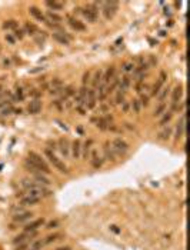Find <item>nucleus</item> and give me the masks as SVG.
Listing matches in <instances>:
<instances>
[{
    "instance_id": "obj_1",
    "label": "nucleus",
    "mask_w": 190,
    "mask_h": 250,
    "mask_svg": "<svg viewBox=\"0 0 190 250\" xmlns=\"http://www.w3.org/2000/svg\"><path fill=\"white\" fill-rule=\"evenodd\" d=\"M44 155H46V157L49 159V160H50V163L55 166V167L59 170V172H62V173H69V170H67L66 165H65V163H63V161H62L60 159H59V157H57V156H56L51 150L46 149V150H44Z\"/></svg>"
},
{
    "instance_id": "obj_2",
    "label": "nucleus",
    "mask_w": 190,
    "mask_h": 250,
    "mask_svg": "<svg viewBox=\"0 0 190 250\" xmlns=\"http://www.w3.org/2000/svg\"><path fill=\"white\" fill-rule=\"evenodd\" d=\"M29 160L32 161L33 165H36L39 169L42 170L43 173H46V175H47V173L50 172V169H49V166H47L46 160H44L40 155H37L36 151H30V153H29Z\"/></svg>"
},
{
    "instance_id": "obj_3",
    "label": "nucleus",
    "mask_w": 190,
    "mask_h": 250,
    "mask_svg": "<svg viewBox=\"0 0 190 250\" xmlns=\"http://www.w3.org/2000/svg\"><path fill=\"white\" fill-rule=\"evenodd\" d=\"M83 14H84V17H86L89 22L94 23V22L97 20V16H99V9H97V6H96V3L89 5L87 7L83 10Z\"/></svg>"
},
{
    "instance_id": "obj_4",
    "label": "nucleus",
    "mask_w": 190,
    "mask_h": 250,
    "mask_svg": "<svg viewBox=\"0 0 190 250\" xmlns=\"http://www.w3.org/2000/svg\"><path fill=\"white\" fill-rule=\"evenodd\" d=\"M117 7H119L117 2H106V3L103 5V14H104V17H106L107 20L111 19V17L116 14Z\"/></svg>"
},
{
    "instance_id": "obj_5",
    "label": "nucleus",
    "mask_w": 190,
    "mask_h": 250,
    "mask_svg": "<svg viewBox=\"0 0 190 250\" xmlns=\"http://www.w3.org/2000/svg\"><path fill=\"white\" fill-rule=\"evenodd\" d=\"M111 149L116 151V153L121 155V153H126V151H127V149H129V144H127V143H126L123 139L117 137V139H114V140H113V147H111Z\"/></svg>"
},
{
    "instance_id": "obj_6",
    "label": "nucleus",
    "mask_w": 190,
    "mask_h": 250,
    "mask_svg": "<svg viewBox=\"0 0 190 250\" xmlns=\"http://www.w3.org/2000/svg\"><path fill=\"white\" fill-rule=\"evenodd\" d=\"M59 149H60L62 155L65 156V157H69V151H70V143L69 140L66 139V137H62L60 140H59Z\"/></svg>"
},
{
    "instance_id": "obj_7",
    "label": "nucleus",
    "mask_w": 190,
    "mask_h": 250,
    "mask_svg": "<svg viewBox=\"0 0 190 250\" xmlns=\"http://www.w3.org/2000/svg\"><path fill=\"white\" fill-rule=\"evenodd\" d=\"M185 129H186V116L183 114L180 119V122L177 123V129H176V140L181 139L185 136Z\"/></svg>"
},
{
    "instance_id": "obj_8",
    "label": "nucleus",
    "mask_w": 190,
    "mask_h": 250,
    "mask_svg": "<svg viewBox=\"0 0 190 250\" xmlns=\"http://www.w3.org/2000/svg\"><path fill=\"white\" fill-rule=\"evenodd\" d=\"M114 77H116V67L110 66L106 70V73L103 75V83H104V85H109V83H110Z\"/></svg>"
},
{
    "instance_id": "obj_9",
    "label": "nucleus",
    "mask_w": 190,
    "mask_h": 250,
    "mask_svg": "<svg viewBox=\"0 0 190 250\" xmlns=\"http://www.w3.org/2000/svg\"><path fill=\"white\" fill-rule=\"evenodd\" d=\"M53 39H55L56 42L62 43V44H69L72 37H70L69 34H66V32H62V33H55L53 34Z\"/></svg>"
},
{
    "instance_id": "obj_10",
    "label": "nucleus",
    "mask_w": 190,
    "mask_h": 250,
    "mask_svg": "<svg viewBox=\"0 0 190 250\" xmlns=\"http://www.w3.org/2000/svg\"><path fill=\"white\" fill-rule=\"evenodd\" d=\"M40 202L39 197H34V196H30V194H26V196H22V204L23 206H34Z\"/></svg>"
},
{
    "instance_id": "obj_11",
    "label": "nucleus",
    "mask_w": 190,
    "mask_h": 250,
    "mask_svg": "<svg viewBox=\"0 0 190 250\" xmlns=\"http://www.w3.org/2000/svg\"><path fill=\"white\" fill-rule=\"evenodd\" d=\"M42 110V102L39 99H34L30 102V104H29V113H32V114H36L39 113Z\"/></svg>"
},
{
    "instance_id": "obj_12",
    "label": "nucleus",
    "mask_w": 190,
    "mask_h": 250,
    "mask_svg": "<svg viewBox=\"0 0 190 250\" xmlns=\"http://www.w3.org/2000/svg\"><path fill=\"white\" fill-rule=\"evenodd\" d=\"M86 99H87V89H86V86H83L82 89L79 90V95H77V106H82L83 107V104H86Z\"/></svg>"
},
{
    "instance_id": "obj_13",
    "label": "nucleus",
    "mask_w": 190,
    "mask_h": 250,
    "mask_svg": "<svg viewBox=\"0 0 190 250\" xmlns=\"http://www.w3.org/2000/svg\"><path fill=\"white\" fill-rule=\"evenodd\" d=\"M86 106H87V109H93L96 106V92H94V90H87Z\"/></svg>"
},
{
    "instance_id": "obj_14",
    "label": "nucleus",
    "mask_w": 190,
    "mask_h": 250,
    "mask_svg": "<svg viewBox=\"0 0 190 250\" xmlns=\"http://www.w3.org/2000/svg\"><path fill=\"white\" fill-rule=\"evenodd\" d=\"M43 224H44V219H37V220H34V222H32L30 224L24 227V231H36Z\"/></svg>"
},
{
    "instance_id": "obj_15",
    "label": "nucleus",
    "mask_w": 190,
    "mask_h": 250,
    "mask_svg": "<svg viewBox=\"0 0 190 250\" xmlns=\"http://www.w3.org/2000/svg\"><path fill=\"white\" fill-rule=\"evenodd\" d=\"M29 12H30V14H32V16H34L37 20H40V22H47L46 17H44V14L42 13V10L37 9L36 6H32V7L29 9Z\"/></svg>"
},
{
    "instance_id": "obj_16",
    "label": "nucleus",
    "mask_w": 190,
    "mask_h": 250,
    "mask_svg": "<svg viewBox=\"0 0 190 250\" xmlns=\"http://www.w3.org/2000/svg\"><path fill=\"white\" fill-rule=\"evenodd\" d=\"M181 96H183V87H181V86H176L174 90H173V93H172L173 103H179L181 99Z\"/></svg>"
},
{
    "instance_id": "obj_17",
    "label": "nucleus",
    "mask_w": 190,
    "mask_h": 250,
    "mask_svg": "<svg viewBox=\"0 0 190 250\" xmlns=\"http://www.w3.org/2000/svg\"><path fill=\"white\" fill-rule=\"evenodd\" d=\"M69 23H70V26H72L74 30H77V32H84V30H86V26H84L82 22H79L77 19H72V17H70Z\"/></svg>"
},
{
    "instance_id": "obj_18",
    "label": "nucleus",
    "mask_w": 190,
    "mask_h": 250,
    "mask_svg": "<svg viewBox=\"0 0 190 250\" xmlns=\"http://www.w3.org/2000/svg\"><path fill=\"white\" fill-rule=\"evenodd\" d=\"M32 216H33V214L30 212H23V213H20V214H14L13 220H14V222H17V223H20V222H24V220L32 219Z\"/></svg>"
},
{
    "instance_id": "obj_19",
    "label": "nucleus",
    "mask_w": 190,
    "mask_h": 250,
    "mask_svg": "<svg viewBox=\"0 0 190 250\" xmlns=\"http://www.w3.org/2000/svg\"><path fill=\"white\" fill-rule=\"evenodd\" d=\"M82 143L80 140H74L73 144H72V155H73L74 159H79L80 157V149H82Z\"/></svg>"
},
{
    "instance_id": "obj_20",
    "label": "nucleus",
    "mask_w": 190,
    "mask_h": 250,
    "mask_svg": "<svg viewBox=\"0 0 190 250\" xmlns=\"http://www.w3.org/2000/svg\"><path fill=\"white\" fill-rule=\"evenodd\" d=\"M24 167H26V169H27L29 172L34 173V175H36V173H43L42 170L39 169V167H37L36 165H33V163H32L30 160H29V159H26V160H24Z\"/></svg>"
},
{
    "instance_id": "obj_21",
    "label": "nucleus",
    "mask_w": 190,
    "mask_h": 250,
    "mask_svg": "<svg viewBox=\"0 0 190 250\" xmlns=\"http://www.w3.org/2000/svg\"><path fill=\"white\" fill-rule=\"evenodd\" d=\"M103 82V71L102 70H97L96 71V75H94V77H93V87H99L100 86V83Z\"/></svg>"
},
{
    "instance_id": "obj_22",
    "label": "nucleus",
    "mask_w": 190,
    "mask_h": 250,
    "mask_svg": "<svg viewBox=\"0 0 190 250\" xmlns=\"http://www.w3.org/2000/svg\"><path fill=\"white\" fill-rule=\"evenodd\" d=\"M34 182H37V183L42 184V186H47V184L50 183V180L47 179V177H44L42 173H36L34 175Z\"/></svg>"
},
{
    "instance_id": "obj_23",
    "label": "nucleus",
    "mask_w": 190,
    "mask_h": 250,
    "mask_svg": "<svg viewBox=\"0 0 190 250\" xmlns=\"http://www.w3.org/2000/svg\"><path fill=\"white\" fill-rule=\"evenodd\" d=\"M47 7H50L53 10H63L65 9V3H62V2H46Z\"/></svg>"
},
{
    "instance_id": "obj_24",
    "label": "nucleus",
    "mask_w": 190,
    "mask_h": 250,
    "mask_svg": "<svg viewBox=\"0 0 190 250\" xmlns=\"http://www.w3.org/2000/svg\"><path fill=\"white\" fill-rule=\"evenodd\" d=\"M47 19L50 20V22H53V24L62 23V20H63V19H62V16L53 13V12H47Z\"/></svg>"
},
{
    "instance_id": "obj_25",
    "label": "nucleus",
    "mask_w": 190,
    "mask_h": 250,
    "mask_svg": "<svg viewBox=\"0 0 190 250\" xmlns=\"http://www.w3.org/2000/svg\"><path fill=\"white\" fill-rule=\"evenodd\" d=\"M170 134H172V130H170V127L163 129L162 132L159 133L157 139H159V140H169V139H170Z\"/></svg>"
},
{
    "instance_id": "obj_26",
    "label": "nucleus",
    "mask_w": 190,
    "mask_h": 250,
    "mask_svg": "<svg viewBox=\"0 0 190 250\" xmlns=\"http://www.w3.org/2000/svg\"><path fill=\"white\" fill-rule=\"evenodd\" d=\"M24 32H26L27 34H32V36H33V34H36L39 30H37V27L34 26V24L26 23V24H24Z\"/></svg>"
},
{
    "instance_id": "obj_27",
    "label": "nucleus",
    "mask_w": 190,
    "mask_h": 250,
    "mask_svg": "<svg viewBox=\"0 0 190 250\" xmlns=\"http://www.w3.org/2000/svg\"><path fill=\"white\" fill-rule=\"evenodd\" d=\"M172 117H173L172 112H167L166 114H163V117L160 119V122H159V126H164L166 123H169L170 120H172Z\"/></svg>"
},
{
    "instance_id": "obj_28",
    "label": "nucleus",
    "mask_w": 190,
    "mask_h": 250,
    "mask_svg": "<svg viewBox=\"0 0 190 250\" xmlns=\"http://www.w3.org/2000/svg\"><path fill=\"white\" fill-rule=\"evenodd\" d=\"M104 153H106V157L109 160H114L116 157H114V150L113 149H109V143H106V146H104Z\"/></svg>"
},
{
    "instance_id": "obj_29",
    "label": "nucleus",
    "mask_w": 190,
    "mask_h": 250,
    "mask_svg": "<svg viewBox=\"0 0 190 250\" xmlns=\"http://www.w3.org/2000/svg\"><path fill=\"white\" fill-rule=\"evenodd\" d=\"M107 95H109V93H107L106 86H102V85L99 86V100H104Z\"/></svg>"
},
{
    "instance_id": "obj_30",
    "label": "nucleus",
    "mask_w": 190,
    "mask_h": 250,
    "mask_svg": "<svg viewBox=\"0 0 190 250\" xmlns=\"http://www.w3.org/2000/svg\"><path fill=\"white\" fill-rule=\"evenodd\" d=\"M59 237H62L60 233H53V234H50V236H47L46 240H43V241H44V245H49V243H51V241L59 240Z\"/></svg>"
},
{
    "instance_id": "obj_31",
    "label": "nucleus",
    "mask_w": 190,
    "mask_h": 250,
    "mask_svg": "<svg viewBox=\"0 0 190 250\" xmlns=\"http://www.w3.org/2000/svg\"><path fill=\"white\" fill-rule=\"evenodd\" d=\"M3 27L16 30V29H17V22H16V20H7V22H5V23H3Z\"/></svg>"
},
{
    "instance_id": "obj_32",
    "label": "nucleus",
    "mask_w": 190,
    "mask_h": 250,
    "mask_svg": "<svg viewBox=\"0 0 190 250\" xmlns=\"http://www.w3.org/2000/svg\"><path fill=\"white\" fill-rule=\"evenodd\" d=\"M164 112H166V104L162 103L157 109H156V110H154V113H153V114L156 116V117H159V116H163V114H164Z\"/></svg>"
},
{
    "instance_id": "obj_33",
    "label": "nucleus",
    "mask_w": 190,
    "mask_h": 250,
    "mask_svg": "<svg viewBox=\"0 0 190 250\" xmlns=\"http://www.w3.org/2000/svg\"><path fill=\"white\" fill-rule=\"evenodd\" d=\"M130 86V79L126 76V77H123L121 79V83H120V90L121 92H125V90H127V87Z\"/></svg>"
},
{
    "instance_id": "obj_34",
    "label": "nucleus",
    "mask_w": 190,
    "mask_h": 250,
    "mask_svg": "<svg viewBox=\"0 0 190 250\" xmlns=\"http://www.w3.org/2000/svg\"><path fill=\"white\" fill-rule=\"evenodd\" d=\"M169 93H170V87H164L162 90V93L159 95V102H164V99L169 96Z\"/></svg>"
},
{
    "instance_id": "obj_35",
    "label": "nucleus",
    "mask_w": 190,
    "mask_h": 250,
    "mask_svg": "<svg viewBox=\"0 0 190 250\" xmlns=\"http://www.w3.org/2000/svg\"><path fill=\"white\" fill-rule=\"evenodd\" d=\"M76 93V89H74L73 86H67L65 89V97H69V96H73Z\"/></svg>"
},
{
    "instance_id": "obj_36",
    "label": "nucleus",
    "mask_w": 190,
    "mask_h": 250,
    "mask_svg": "<svg viewBox=\"0 0 190 250\" xmlns=\"http://www.w3.org/2000/svg\"><path fill=\"white\" fill-rule=\"evenodd\" d=\"M160 87H162V83H160V82H157V83L153 86V89H152V93H150V95H152V96L159 95V93H160Z\"/></svg>"
},
{
    "instance_id": "obj_37",
    "label": "nucleus",
    "mask_w": 190,
    "mask_h": 250,
    "mask_svg": "<svg viewBox=\"0 0 190 250\" xmlns=\"http://www.w3.org/2000/svg\"><path fill=\"white\" fill-rule=\"evenodd\" d=\"M92 163H93V167H100V166L103 165V160L100 159V157H97V156L94 155V156H93V161H92Z\"/></svg>"
},
{
    "instance_id": "obj_38",
    "label": "nucleus",
    "mask_w": 190,
    "mask_h": 250,
    "mask_svg": "<svg viewBox=\"0 0 190 250\" xmlns=\"http://www.w3.org/2000/svg\"><path fill=\"white\" fill-rule=\"evenodd\" d=\"M114 102H116L117 104L123 103V102H125V92H121V90H120V92L116 95V100H114Z\"/></svg>"
},
{
    "instance_id": "obj_39",
    "label": "nucleus",
    "mask_w": 190,
    "mask_h": 250,
    "mask_svg": "<svg viewBox=\"0 0 190 250\" xmlns=\"http://www.w3.org/2000/svg\"><path fill=\"white\" fill-rule=\"evenodd\" d=\"M132 107H133V110H135V113H140L142 104H140L139 100H133V103H132Z\"/></svg>"
},
{
    "instance_id": "obj_40",
    "label": "nucleus",
    "mask_w": 190,
    "mask_h": 250,
    "mask_svg": "<svg viewBox=\"0 0 190 250\" xmlns=\"http://www.w3.org/2000/svg\"><path fill=\"white\" fill-rule=\"evenodd\" d=\"M166 80H167V73H166V71H160V76H159V82H160V83L163 85V83H164Z\"/></svg>"
},
{
    "instance_id": "obj_41",
    "label": "nucleus",
    "mask_w": 190,
    "mask_h": 250,
    "mask_svg": "<svg viewBox=\"0 0 190 250\" xmlns=\"http://www.w3.org/2000/svg\"><path fill=\"white\" fill-rule=\"evenodd\" d=\"M16 97H17V99H19V100H23V99H24V95H23V90L20 89V87H19V89H16Z\"/></svg>"
},
{
    "instance_id": "obj_42",
    "label": "nucleus",
    "mask_w": 190,
    "mask_h": 250,
    "mask_svg": "<svg viewBox=\"0 0 190 250\" xmlns=\"http://www.w3.org/2000/svg\"><path fill=\"white\" fill-rule=\"evenodd\" d=\"M133 67H135L133 66V63H125V64H123V70L125 71H132L133 70Z\"/></svg>"
},
{
    "instance_id": "obj_43",
    "label": "nucleus",
    "mask_w": 190,
    "mask_h": 250,
    "mask_svg": "<svg viewBox=\"0 0 190 250\" xmlns=\"http://www.w3.org/2000/svg\"><path fill=\"white\" fill-rule=\"evenodd\" d=\"M2 114H3V116H9V114H12V109L7 107V106L2 107Z\"/></svg>"
},
{
    "instance_id": "obj_44",
    "label": "nucleus",
    "mask_w": 190,
    "mask_h": 250,
    "mask_svg": "<svg viewBox=\"0 0 190 250\" xmlns=\"http://www.w3.org/2000/svg\"><path fill=\"white\" fill-rule=\"evenodd\" d=\"M92 144V142H86L84 143V153H83V157L87 159V155H89V146Z\"/></svg>"
},
{
    "instance_id": "obj_45",
    "label": "nucleus",
    "mask_w": 190,
    "mask_h": 250,
    "mask_svg": "<svg viewBox=\"0 0 190 250\" xmlns=\"http://www.w3.org/2000/svg\"><path fill=\"white\" fill-rule=\"evenodd\" d=\"M43 246H44V241H43V240H39V241H36V243L33 245V249H34V250H39V249H42Z\"/></svg>"
},
{
    "instance_id": "obj_46",
    "label": "nucleus",
    "mask_w": 190,
    "mask_h": 250,
    "mask_svg": "<svg viewBox=\"0 0 190 250\" xmlns=\"http://www.w3.org/2000/svg\"><path fill=\"white\" fill-rule=\"evenodd\" d=\"M139 102H140V104H142V106H147V104H149V96H144L143 95Z\"/></svg>"
},
{
    "instance_id": "obj_47",
    "label": "nucleus",
    "mask_w": 190,
    "mask_h": 250,
    "mask_svg": "<svg viewBox=\"0 0 190 250\" xmlns=\"http://www.w3.org/2000/svg\"><path fill=\"white\" fill-rule=\"evenodd\" d=\"M89 79H90V71H86L83 75V86H86V83L89 82Z\"/></svg>"
},
{
    "instance_id": "obj_48",
    "label": "nucleus",
    "mask_w": 190,
    "mask_h": 250,
    "mask_svg": "<svg viewBox=\"0 0 190 250\" xmlns=\"http://www.w3.org/2000/svg\"><path fill=\"white\" fill-rule=\"evenodd\" d=\"M59 226V222L57 220H53V222H50L49 224H47V229H55V227Z\"/></svg>"
},
{
    "instance_id": "obj_49",
    "label": "nucleus",
    "mask_w": 190,
    "mask_h": 250,
    "mask_svg": "<svg viewBox=\"0 0 190 250\" xmlns=\"http://www.w3.org/2000/svg\"><path fill=\"white\" fill-rule=\"evenodd\" d=\"M14 36H16L17 39H23V32L19 30V29H16V30H14Z\"/></svg>"
},
{
    "instance_id": "obj_50",
    "label": "nucleus",
    "mask_w": 190,
    "mask_h": 250,
    "mask_svg": "<svg viewBox=\"0 0 190 250\" xmlns=\"http://www.w3.org/2000/svg\"><path fill=\"white\" fill-rule=\"evenodd\" d=\"M29 249V243H22V245L16 247V250H27Z\"/></svg>"
},
{
    "instance_id": "obj_51",
    "label": "nucleus",
    "mask_w": 190,
    "mask_h": 250,
    "mask_svg": "<svg viewBox=\"0 0 190 250\" xmlns=\"http://www.w3.org/2000/svg\"><path fill=\"white\" fill-rule=\"evenodd\" d=\"M6 40H7V42H9L10 44H14V42H16V40H14V37L12 36V34H6Z\"/></svg>"
},
{
    "instance_id": "obj_52",
    "label": "nucleus",
    "mask_w": 190,
    "mask_h": 250,
    "mask_svg": "<svg viewBox=\"0 0 190 250\" xmlns=\"http://www.w3.org/2000/svg\"><path fill=\"white\" fill-rule=\"evenodd\" d=\"M121 109H123V112H125V113H127V112H129V109H130L129 103H126V102H123V103H121Z\"/></svg>"
},
{
    "instance_id": "obj_53",
    "label": "nucleus",
    "mask_w": 190,
    "mask_h": 250,
    "mask_svg": "<svg viewBox=\"0 0 190 250\" xmlns=\"http://www.w3.org/2000/svg\"><path fill=\"white\" fill-rule=\"evenodd\" d=\"M110 229H111V231H114V233H120V229H119L117 226H114V224L110 226Z\"/></svg>"
},
{
    "instance_id": "obj_54",
    "label": "nucleus",
    "mask_w": 190,
    "mask_h": 250,
    "mask_svg": "<svg viewBox=\"0 0 190 250\" xmlns=\"http://www.w3.org/2000/svg\"><path fill=\"white\" fill-rule=\"evenodd\" d=\"M44 67H37V69H33V70H30V73H37V71H40V70H43Z\"/></svg>"
},
{
    "instance_id": "obj_55",
    "label": "nucleus",
    "mask_w": 190,
    "mask_h": 250,
    "mask_svg": "<svg viewBox=\"0 0 190 250\" xmlns=\"http://www.w3.org/2000/svg\"><path fill=\"white\" fill-rule=\"evenodd\" d=\"M55 104H56V107H57V109H60V110H62V104H60V100H56V102H55Z\"/></svg>"
},
{
    "instance_id": "obj_56",
    "label": "nucleus",
    "mask_w": 190,
    "mask_h": 250,
    "mask_svg": "<svg viewBox=\"0 0 190 250\" xmlns=\"http://www.w3.org/2000/svg\"><path fill=\"white\" fill-rule=\"evenodd\" d=\"M56 250H72L69 247V246H66V247H59V249H56Z\"/></svg>"
},
{
    "instance_id": "obj_57",
    "label": "nucleus",
    "mask_w": 190,
    "mask_h": 250,
    "mask_svg": "<svg viewBox=\"0 0 190 250\" xmlns=\"http://www.w3.org/2000/svg\"><path fill=\"white\" fill-rule=\"evenodd\" d=\"M32 250H34V249H32Z\"/></svg>"
}]
</instances>
